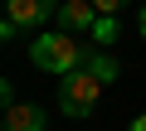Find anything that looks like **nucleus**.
Returning <instances> with one entry per match:
<instances>
[{"instance_id":"obj_9","label":"nucleus","mask_w":146,"mask_h":131,"mask_svg":"<svg viewBox=\"0 0 146 131\" xmlns=\"http://www.w3.org/2000/svg\"><path fill=\"white\" fill-rule=\"evenodd\" d=\"M131 131H146V112H141V117H131Z\"/></svg>"},{"instance_id":"obj_5","label":"nucleus","mask_w":146,"mask_h":131,"mask_svg":"<svg viewBox=\"0 0 146 131\" xmlns=\"http://www.w3.org/2000/svg\"><path fill=\"white\" fill-rule=\"evenodd\" d=\"M44 126H49L44 107H34V102H15V107H5V131H44Z\"/></svg>"},{"instance_id":"obj_2","label":"nucleus","mask_w":146,"mask_h":131,"mask_svg":"<svg viewBox=\"0 0 146 131\" xmlns=\"http://www.w3.org/2000/svg\"><path fill=\"white\" fill-rule=\"evenodd\" d=\"M102 88H107V83L88 68V63H83V68H73V73L58 83V112H63V117H93Z\"/></svg>"},{"instance_id":"obj_10","label":"nucleus","mask_w":146,"mask_h":131,"mask_svg":"<svg viewBox=\"0 0 146 131\" xmlns=\"http://www.w3.org/2000/svg\"><path fill=\"white\" fill-rule=\"evenodd\" d=\"M136 29H141V39H146V10H141V20H136Z\"/></svg>"},{"instance_id":"obj_1","label":"nucleus","mask_w":146,"mask_h":131,"mask_svg":"<svg viewBox=\"0 0 146 131\" xmlns=\"http://www.w3.org/2000/svg\"><path fill=\"white\" fill-rule=\"evenodd\" d=\"M29 63H34V68H44V73L68 78L73 68H83V63H88V49L73 39L68 29H58V34H39V39L29 44Z\"/></svg>"},{"instance_id":"obj_6","label":"nucleus","mask_w":146,"mask_h":131,"mask_svg":"<svg viewBox=\"0 0 146 131\" xmlns=\"http://www.w3.org/2000/svg\"><path fill=\"white\" fill-rule=\"evenodd\" d=\"M88 68H93V73H98L102 83H112V78H117V58L98 49V53H88Z\"/></svg>"},{"instance_id":"obj_4","label":"nucleus","mask_w":146,"mask_h":131,"mask_svg":"<svg viewBox=\"0 0 146 131\" xmlns=\"http://www.w3.org/2000/svg\"><path fill=\"white\" fill-rule=\"evenodd\" d=\"M93 24H98V5H93V0H63V5H58V29L93 34Z\"/></svg>"},{"instance_id":"obj_7","label":"nucleus","mask_w":146,"mask_h":131,"mask_svg":"<svg viewBox=\"0 0 146 131\" xmlns=\"http://www.w3.org/2000/svg\"><path fill=\"white\" fill-rule=\"evenodd\" d=\"M93 39L107 49V44L117 39V15H98V24H93Z\"/></svg>"},{"instance_id":"obj_3","label":"nucleus","mask_w":146,"mask_h":131,"mask_svg":"<svg viewBox=\"0 0 146 131\" xmlns=\"http://www.w3.org/2000/svg\"><path fill=\"white\" fill-rule=\"evenodd\" d=\"M63 0H5V20H15L20 29H39L44 20H58Z\"/></svg>"},{"instance_id":"obj_8","label":"nucleus","mask_w":146,"mask_h":131,"mask_svg":"<svg viewBox=\"0 0 146 131\" xmlns=\"http://www.w3.org/2000/svg\"><path fill=\"white\" fill-rule=\"evenodd\" d=\"M93 5H98V15H117V10L127 5V0H93Z\"/></svg>"}]
</instances>
